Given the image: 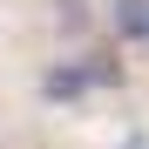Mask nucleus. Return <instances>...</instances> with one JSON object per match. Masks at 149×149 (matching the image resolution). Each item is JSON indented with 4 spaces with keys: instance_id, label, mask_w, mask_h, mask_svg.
Returning a JSON list of instances; mask_svg holds the SVG:
<instances>
[{
    "instance_id": "7ed1b4c3",
    "label": "nucleus",
    "mask_w": 149,
    "mask_h": 149,
    "mask_svg": "<svg viewBox=\"0 0 149 149\" xmlns=\"http://www.w3.org/2000/svg\"><path fill=\"white\" fill-rule=\"evenodd\" d=\"M122 149H149V136H142V129H129V136H122Z\"/></svg>"
},
{
    "instance_id": "f03ea898",
    "label": "nucleus",
    "mask_w": 149,
    "mask_h": 149,
    "mask_svg": "<svg viewBox=\"0 0 149 149\" xmlns=\"http://www.w3.org/2000/svg\"><path fill=\"white\" fill-rule=\"evenodd\" d=\"M115 34H129V41L149 34V0H115Z\"/></svg>"
},
{
    "instance_id": "f257e3e1",
    "label": "nucleus",
    "mask_w": 149,
    "mask_h": 149,
    "mask_svg": "<svg viewBox=\"0 0 149 149\" xmlns=\"http://www.w3.org/2000/svg\"><path fill=\"white\" fill-rule=\"evenodd\" d=\"M115 81V68L102 54H88V61H61V68H47V102H74V95H88V88H109Z\"/></svg>"
},
{
    "instance_id": "20e7f679",
    "label": "nucleus",
    "mask_w": 149,
    "mask_h": 149,
    "mask_svg": "<svg viewBox=\"0 0 149 149\" xmlns=\"http://www.w3.org/2000/svg\"><path fill=\"white\" fill-rule=\"evenodd\" d=\"M142 41H149V34H142Z\"/></svg>"
}]
</instances>
